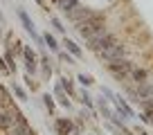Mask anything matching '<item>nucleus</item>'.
<instances>
[{
	"label": "nucleus",
	"instance_id": "f257e3e1",
	"mask_svg": "<svg viewBox=\"0 0 153 135\" xmlns=\"http://www.w3.org/2000/svg\"><path fill=\"white\" fill-rule=\"evenodd\" d=\"M108 70L117 77V81H126L131 77V70H133V63L126 61V59H117V61L108 63Z\"/></svg>",
	"mask_w": 153,
	"mask_h": 135
},
{
	"label": "nucleus",
	"instance_id": "f03ea898",
	"mask_svg": "<svg viewBox=\"0 0 153 135\" xmlns=\"http://www.w3.org/2000/svg\"><path fill=\"white\" fill-rule=\"evenodd\" d=\"M101 95H106L108 99H113V101H115V106L120 108V113H124V117H126V119H128V117H135V111L128 106V101H126L124 97L115 95V92L110 90V88H101Z\"/></svg>",
	"mask_w": 153,
	"mask_h": 135
},
{
	"label": "nucleus",
	"instance_id": "7ed1b4c3",
	"mask_svg": "<svg viewBox=\"0 0 153 135\" xmlns=\"http://www.w3.org/2000/svg\"><path fill=\"white\" fill-rule=\"evenodd\" d=\"M16 14H18V18H20V23H23V27L27 29L29 34H32V39L36 41L38 45H43V36H38V34H36V29H34V23H32V18L27 16V11H25V9H16Z\"/></svg>",
	"mask_w": 153,
	"mask_h": 135
},
{
	"label": "nucleus",
	"instance_id": "20e7f679",
	"mask_svg": "<svg viewBox=\"0 0 153 135\" xmlns=\"http://www.w3.org/2000/svg\"><path fill=\"white\" fill-rule=\"evenodd\" d=\"M101 59H104L106 63H110V61H117V59H124V45L122 43H115L113 47H108V50H101V52H97Z\"/></svg>",
	"mask_w": 153,
	"mask_h": 135
},
{
	"label": "nucleus",
	"instance_id": "39448f33",
	"mask_svg": "<svg viewBox=\"0 0 153 135\" xmlns=\"http://www.w3.org/2000/svg\"><path fill=\"white\" fill-rule=\"evenodd\" d=\"M23 56H25V70H27V74H34V72H36V68H38L34 50L32 47H23Z\"/></svg>",
	"mask_w": 153,
	"mask_h": 135
},
{
	"label": "nucleus",
	"instance_id": "423d86ee",
	"mask_svg": "<svg viewBox=\"0 0 153 135\" xmlns=\"http://www.w3.org/2000/svg\"><path fill=\"white\" fill-rule=\"evenodd\" d=\"M34 131L29 128V124L25 119H18V122H14V126H11L9 131H7V135H32Z\"/></svg>",
	"mask_w": 153,
	"mask_h": 135
},
{
	"label": "nucleus",
	"instance_id": "0eeeda50",
	"mask_svg": "<svg viewBox=\"0 0 153 135\" xmlns=\"http://www.w3.org/2000/svg\"><path fill=\"white\" fill-rule=\"evenodd\" d=\"M54 131H56V135H70L72 133V122L68 119V117H56Z\"/></svg>",
	"mask_w": 153,
	"mask_h": 135
},
{
	"label": "nucleus",
	"instance_id": "6e6552de",
	"mask_svg": "<svg viewBox=\"0 0 153 135\" xmlns=\"http://www.w3.org/2000/svg\"><path fill=\"white\" fill-rule=\"evenodd\" d=\"M11 126H14V117H11L9 108H2V111H0V128H2V131H9Z\"/></svg>",
	"mask_w": 153,
	"mask_h": 135
},
{
	"label": "nucleus",
	"instance_id": "1a4fd4ad",
	"mask_svg": "<svg viewBox=\"0 0 153 135\" xmlns=\"http://www.w3.org/2000/svg\"><path fill=\"white\" fill-rule=\"evenodd\" d=\"M137 97H140V99H151V97H153V86L149 81L137 83Z\"/></svg>",
	"mask_w": 153,
	"mask_h": 135
},
{
	"label": "nucleus",
	"instance_id": "9d476101",
	"mask_svg": "<svg viewBox=\"0 0 153 135\" xmlns=\"http://www.w3.org/2000/svg\"><path fill=\"white\" fill-rule=\"evenodd\" d=\"M131 77H133L135 83H144L149 79V72L144 70V68H133V70H131Z\"/></svg>",
	"mask_w": 153,
	"mask_h": 135
},
{
	"label": "nucleus",
	"instance_id": "9b49d317",
	"mask_svg": "<svg viewBox=\"0 0 153 135\" xmlns=\"http://www.w3.org/2000/svg\"><path fill=\"white\" fill-rule=\"evenodd\" d=\"M76 5H79V0H56V7L63 11V14H70Z\"/></svg>",
	"mask_w": 153,
	"mask_h": 135
},
{
	"label": "nucleus",
	"instance_id": "f8f14e48",
	"mask_svg": "<svg viewBox=\"0 0 153 135\" xmlns=\"http://www.w3.org/2000/svg\"><path fill=\"white\" fill-rule=\"evenodd\" d=\"M63 45H65V47H68V52H70L72 54V56H74V59H81V47H79V45H76L74 43V41H70V39H65V43H63Z\"/></svg>",
	"mask_w": 153,
	"mask_h": 135
},
{
	"label": "nucleus",
	"instance_id": "ddd939ff",
	"mask_svg": "<svg viewBox=\"0 0 153 135\" xmlns=\"http://www.w3.org/2000/svg\"><path fill=\"white\" fill-rule=\"evenodd\" d=\"M11 106V97H9V92L5 90V88L0 86V111L2 108H9Z\"/></svg>",
	"mask_w": 153,
	"mask_h": 135
},
{
	"label": "nucleus",
	"instance_id": "4468645a",
	"mask_svg": "<svg viewBox=\"0 0 153 135\" xmlns=\"http://www.w3.org/2000/svg\"><path fill=\"white\" fill-rule=\"evenodd\" d=\"M54 92H56V97H59V104H61V106H65V108H70V101H68V97H65V90L61 88V83H59V86L54 88Z\"/></svg>",
	"mask_w": 153,
	"mask_h": 135
},
{
	"label": "nucleus",
	"instance_id": "2eb2a0df",
	"mask_svg": "<svg viewBox=\"0 0 153 135\" xmlns=\"http://www.w3.org/2000/svg\"><path fill=\"white\" fill-rule=\"evenodd\" d=\"M43 43L48 45V47L52 50V52H59V43H56V39H54V36H52L50 32H48V34L43 36Z\"/></svg>",
	"mask_w": 153,
	"mask_h": 135
},
{
	"label": "nucleus",
	"instance_id": "dca6fc26",
	"mask_svg": "<svg viewBox=\"0 0 153 135\" xmlns=\"http://www.w3.org/2000/svg\"><path fill=\"white\" fill-rule=\"evenodd\" d=\"M97 106H99V111H101V115H104V117H108V119H113V115H115V113L110 111V106H108V104H106L104 99H99V101H97Z\"/></svg>",
	"mask_w": 153,
	"mask_h": 135
},
{
	"label": "nucleus",
	"instance_id": "f3484780",
	"mask_svg": "<svg viewBox=\"0 0 153 135\" xmlns=\"http://www.w3.org/2000/svg\"><path fill=\"white\" fill-rule=\"evenodd\" d=\"M5 63H7V68H9V72H16V61H14L11 50H7V52H5Z\"/></svg>",
	"mask_w": 153,
	"mask_h": 135
},
{
	"label": "nucleus",
	"instance_id": "a211bd4d",
	"mask_svg": "<svg viewBox=\"0 0 153 135\" xmlns=\"http://www.w3.org/2000/svg\"><path fill=\"white\" fill-rule=\"evenodd\" d=\"M61 88L68 92V95H74V86H72V81H70L68 77H63V79H61Z\"/></svg>",
	"mask_w": 153,
	"mask_h": 135
},
{
	"label": "nucleus",
	"instance_id": "6ab92c4d",
	"mask_svg": "<svg viewBox=\"0 0 153 135\" xmlns=\"http://www.w3.org/2000/svg\"><path fill=\"white\" fill-rule=\"evenodd\" d=\"M43 104H45V108H48L50 113H54V97L52 95H43Z\"/></svg>",
	"mask_w": 153,
	"mask_h": 135
},
{
	"label": "nucleus",
	"instance_id": "aec40b11",
	"mask_svg": "<svg viewBox=\"0 0 153 135\" xmlns=\"http://www.w3.org/2000/svg\"><path fill=\"white\" fill-rule=\"evenodd\" d=\"M14 92H16V97H18L20 101H27V95H25V90L18 86V83H14Z\"/></svg>",
	"mask_w": 153,
	"mask_h": 135
},
{
	"label": "nucleus",
	"instance_id": "412c9836",
	"mask_svg": "<svg viewBox=\"0 0 153 135\" xmlns=\"http://www.w3.org/2000/svg\"><path fill=\"white\" fill-rule=\"evenodd\" d=\"M81 101H83V104H86L88 108H92V97L88 95V92H81Z\"/></svg>",
	"mask_w": 153,
	"mask_h": 135
},
{
	"label": "nucleus",
	"instance_id": "4be33fe9",
	"mask_svg": "<svg viewBox=\"0 0 153 135\" xmlns=\"http://www.w3.org/2000/svg\"><path fill=\"white\" fill-rule=\"evenodd\" d=\"M52 27L56 29V32H65V27H63V23L59 18H52Z\"/></svg>",
	"mask_w": 153,
	"mask_h": 135
},
{
	"label": "nucleus",
	"instance_id": "5701e85b",
	"mask_svg": "<svg viewBox=\"0 0 153 135\" xmlns=\"http://www.w3.org/2000/svg\"><path fill=\"white\" fill-rule=\"evenodd\" d=\"M79 81H81L83 86H92V79H90V77H86V74H79Z\"/></svg>",
	"mask_w": 153,
	"mask_h": 135
},
{
	"label": "nucleus",
	"instance_id": "b1692460",
	"mask_svg": "<svg viewBox=\"0 0 153 135\" xmlns=\"http://www.w3.org/2000/svg\"><path fill=\"white\" fill-rule=\"evenodd\" d=\"M59 56H61V61H65V63H72V56H68V52H61Z\"/></svg>",
	"mask_w": 153,
	"mask_h": 135
},
{
	"label": "nucleus",
	"instance_id": "393cba45",
	"mask_svg": "<svg viewBox=\"0 0 153 135\" xmlns=\"http://www.w3.org/2000/svg\"><path fill=\"white\" fill-rule=\"evenodd\" d=\"M0 70H2V72H9V68H7L5 59H0Z\"/></svg>",
	"mask_w": 153,
	"mask_h": 135
},
{
	"label": "nucleus",
	"instance_id": "a878e982",
	"mask_svg": "<svg viewBox=\"0 0 153 135\" xmlns=\"http://www.w3.org/2000/svg\"><path fill=\"white\" fill-rule=\"evenodd\" d=\"M0 23H2V11H0Z\"/></svg>",
	"mask_w": 153,
	"mask_h": 135
},
{
	"label": "nucleus",
	"instance_id": "bb28decb",
	"mask_svg": "<svg viewBox=\"0 0 153 135\" xmlns=\"http://www.w3.org/2000/svg\"><path fill=\"white\" fill-rule=\"evenodd\" d=\"M140 135H149V133H140Z\"/></svg>",
	"mask_w": 153,
	"mask_h": 135
},
{
	"label": "nucleus",
	"instance_id": "cd10ccee",
	"mask_svg": "<svg viewBox=\"0 0 153 135\" xmlns=\"http://www.w3.org/2000/svg\"><path fill=\"white\" fill-rule=\"evenodd\" d=\"M0 34H2V29H0Z\"/></svg>",
	"mask_w": 153,
	"mask_h": 135
},
{
	"label": "nucleus",
	"instance_id": "c85d7f7f",
	"mask_svg": "<svg viewBox=\"0 0 153 135\" xmlns=\"http://www.w3.org/2000/svg\"><path fill=\"white\" fill-rule=\"evenodd\" d=\"M32 135H36V133H32Z\"/></svg>",
	"mask_w": 153,
	"mask_h": 135
}]
</instances>
